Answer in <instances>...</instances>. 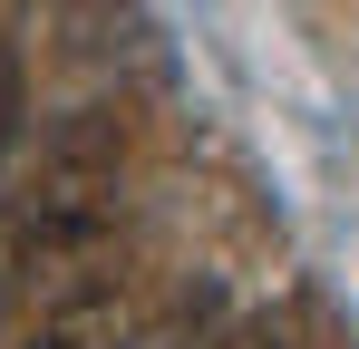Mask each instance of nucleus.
Segmentation results:
<instances>
[{"instance_id":"3","label":"nucleus","mask_w":359,"mask_h":349,"mask_svg":"<svg viewBox=\"0 0 359 349\" xmlns=\"http://www.w3.org/2000/svg\"><path fill=\"white\" fill-rule=\"evenodd\" d=\"M10 136H20V49L0 39V156H10Z\"/></svg>"},{"instance_id":"1","label":"nucleus","mask_w":359,"mask_h":349,"mask_svg":"<svg viewBox=\"0 0 359 349\" xmlns=\"http://www.w3.org/2000/svg\"><path fill=\"white\" fill-rule=\"evenodd\" d=\"M117 184H126V116L117 107H78L39 146V174L20 194L10 252L20 262H78V252H97V233L117 224Z\"/></svg>"},{"instance_id":"4","label":"nucleus","mask_w":359,"mask_h":349,"mask_svg":"<svg viewBox=\"0 0 359 349\" xmlns=\"http://www.w3.org/2000/svg\"><path fill=\"white\" fill-rule=\"evenodd\" d=\"M214 349H282V340H272V320H233V330H224Z\"/></svg>"},{"instance_id":"2","label":"nucleus","mask_w":359,"mask_h":349,"mask_svg":"<svg viewBox=\"0 0 359 349\" xmlns=\"http://www.w3.org/2000/svg\"><path fill=\"white\" fill-rule=\"evenodd\" d=\"M39 349H136V320H126V301L88 291V301H59L39 320Z\"/></svg>"}]
</instances>
